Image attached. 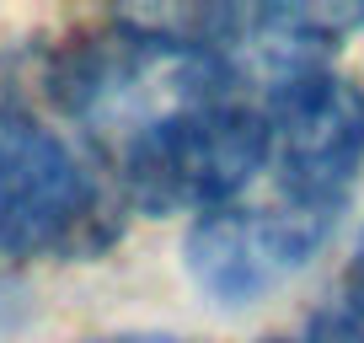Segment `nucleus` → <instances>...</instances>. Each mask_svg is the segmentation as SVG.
Instances as JSON below:
<instances>
[{
	"mask_svg": "<svg viewBox=\"0 0 364 343\" xmlns=\"http://www.w3.org/2000/svg\"><path fill=\"white\" fill-rule=\"evenodd\" d=\"M332 226L338 209L327 204H300L284 194L236 199L225 209L188 220L182 263L215 306H257L327 247Z\"/></svg>",
	"mask_w": 364,
	"mask_h": 343,
	"instance_id": "obj_4",
	"label": "nucleus"
},
{
	"mask_svg": "<svg viewBox=\"0 0 364 343\" xmlns=\"http://www.w3.org/2000/svg\"><path fill=\"white\" fill-rule=\"evenodd\" d=\"M118 204L86 150L0 86V252L97 258L124 226Z\"/></svg>",
	"mask_w": 364,
	"mask_h": 343,
	"instance_id": "obj_2",
	"label": "nucleus"
},
{
	"mask_svg": "<svg viewBox=\"0 0 364 343\" xmlns=\"http://www.w3.org/2000/svg\"><path fill=\"white\" fill-rule=\"evenodd\" d=\"M273 194L338 209L364 167V92L338 70H311L262 97Z\"/></svg>",
	"mask_w": 364,
	"mask_h": 343,
	"instance_id": "obj_5",
	"label": "nucleus"
},
{
	"mask_svg": "<svg viewBox=\"0 0 364 343\" xmlns=\"http://www.w3.org/2000/svg\"><path fill=\"white\" fill-rule=\"evenodd\" d=\"M348 285H353V295L364 300V231H359V241H353V274H348Z\"/></svg>",
	"mask_w": 364,
	"mask_h": 343,
	"instance_id": "obj_8",
	"label": "nucleus"
},
{
	"mask_svg": "<svg viewBox=\"0 0 364 343\" xmlns=\"http://www.w3.org/2000/svg\"><path fill=\"white\" fill-rule=\"evenodd\" d=\"M262 172H268V124L257 97H225L150 129L124 156H113V188L139 215L198 220L247 199Z\"/></svg>",
	"mask_w": 364,
	"mask_h": 343,
	"instance_id": "obj_3",
	"label": "nucleus"
},
{
	"mask_svg": "<svg viewBox=\"0 0 364 343\" xmlns=\"http://www.w3.org/2000/svg\"><path fill=\"white\" fill-rule=\"evenodd\" d=\"M80 343H188V338H177V332H97V338H80Z\"/></svg>",
	"mask_w": 364,
	"mask_h": 343,
	"instance_id": "obj_7",
	"label": "nucleus"
},
{
	"mask_svg": "<svg viewBox=\"0 0 364 343\" xmlns=\"http://www.w3.org/2000/svg\"><path fill=\"white\" fill-rule=\"evenodd\" d=\"M48 97L91 145L124 156L150 129L241 92L209 48L124 11L113 27L59 48L48 65Z\"/></svg>",
	"mask_w": 364,
	"mask_h": 343,
	"instance_id": "obj_1",
	"label": "nucleus"
},
{
	"mask_svg": "<svg viewBox=\"0 0 364 343\" xmlns=\"http://www.w3.org/2000/svg\"><path fill=\"white\" fill-rule=\"evenodd\" d=\"M257 343H364V300L343 295V300H327L321 311H311L300 332H284V338H257Z\"/></svg>",
	"mask_w": 364,
	"mask_h": 343,
	"instance_id": "obj_6",
	"label": "nucleus"
}]
</instances>
